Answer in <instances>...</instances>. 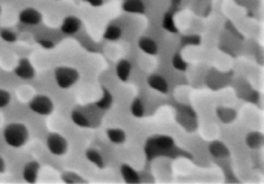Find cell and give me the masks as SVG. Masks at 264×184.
Masks as SVG:
<instances>
[{"label": "cell", "mask_w": 264, "mask_h": 184, "mask_svg": "<svg viewBox=\"0 0 264 184\" xmlns=\"http://www.w3.org/2000/svg\"><path fill=\"white\" fill-rule=\"evenodd\" d=\"M3 136L8 146L12 147V148H21L29 140V129L24 124H8L4 128Z\"/></svg>", "instance_id": "cell-1"}, {"label": "cell", "mask_w": 264, "mask_h": 184, "mask_svg": "<svg viewBox=\"0 0 264 184\" xmlns=\"http://www.w3.org/2000/svg\"><path fill=\"white\" fill-rule=\"evenodd\" d=\"M174 147V139L169 135H157L149 138L147 140L145 151L148 158L161 156V155L169 152Z\"/></svg>", "instance_id": "cell-2"}, {"label": "cell", "mask_w": 264, "mask_h": 184, "mask_svg": "<svg viewBox=\"0 0 264 184\" xmlns=\"http://www.w3.org/2000/svg\"><path fill=\"white\" fill-rule=\"evenodd\" d=\"M80 74L76 68L61 66L55 70V79L57 85L61 89H68L78 82Z\"/></svg>", "instance_id": "cell-3"}, {"label": "cell", "mask_w": 264, "mask_h": 184, "mask_svg": "<svg viewBox=\"0 0 264 184\" xmlns=\"http://www.w3.org/2000/svg\"><path fill=\"white\" fill-rule=\"evenodd\" d=\"M29 107L32 112L41 115V116H48L53 112L55 109V103L49 97L47 96H36L31 99L29 103Z\"/></svg>", "instance_id": "cell-4"}, {"label": "cell", "mask_w": 264, "mask_h": 184, "mask_svg": "<svg viewBox=\"0 0 264 184\" xmlns=\"http://www.w3.org/2000/svg\"><path fill=\"white\" fill-rule=\"evenodd\" d=\"M47 148L55 156H63L68 150V142L61 134L52 133L47 138Z\"/></svg>", "instance_id": "cell-5"}, {"label": "cell", "mask_w": 264, "mask_h": 184, "mask_svg": "<svg viewBox=\"0 0 264 184\" xmlns=\"http://www.w3.org/2000/svg\"><path fill=\"white\" fill-rule=\"evenodd\" d=\"M18 18L24 25L35 26V25L40 24L41 20H43V16H41L40 10H37L36 8L28 7L21 10Z\"/></svg>", "instance_id": "cell-6"}, {"label": "cell", "mask_w": 264, "mask_h": 184, "mask_svg": "<svg viewBox=\"0 0 264 184\" xmlns=\"http://www.w3.org/2000/svg\"><path fill=\"white\" fill-rule=\"evenodd\" d=\"M14 74L20 79L30 80V79H32L35 76V68L28 58H22L18 62L17 67L14 68Z\"/></svg>", "instance_id": "cell-7"}, {"label": "cell", "mask_w": 264, "mask_h": 184, "mask_svg": "<svg viewBox=\"0 0 264 184\" xmlns=\"http://www.w3.org/2000/svg\"><path fill=\"white\" fill-rule=\"evenodd\" d=\"M82 28V20L75 16H68L62 21L61 31L66 35H75Z\"/></svg>", "instance_id": "cell-8"}, {"label": "cell", "mask_w": 264, "mask_h": 184, "mask_svg": "<svg viewBox=\"0 0 264 184\" xmlns=\"http://www.w3.org/2000/svg\"><path fill=\"white\" fill-rule=\"evenodd\" d=\"M147 84L151 89L156 90V92L163 93V94H166L168 90H169V84L166 81L165 79L163 76L160 75H151L147 79Z\"/></svg>", "instance_id": "cell-9"}, {"label": "cell", "mask_w": 264, "mask_h": 184, "mask_svg": "<svg viewBox=\"0 0 264 184\" xmlns=\"http://www.w3.org/2000/svg\"><path fill=\"white\" fill-rule=\"evenodd\" d=\"M138 48L141 49L143 53H146V54L148 55H155L157 54V52H159L157 43H156L153 39L148 38V36H142V38H139Z\"/></svg>", "instance_id": "cell-10"}, {"label": "cell", "mask_w": 264, "mask_h": 184, "mask_svg": "<svg viewBox=\"0 0 264 184\" xmlns=\"http://www.w3.org/2000/svg\"><path fill=\"white\" fill-rule=\"evenodd\" d=\"M39 169L40 165L36 161H29L28 164H25L24 166V179L28 183H35L37 179V174H39Z\"/></svg>", "instance_id": "cell-11"}, {"label": "cell", "mask_w": 264, "mask_h": 184, "mask_svg": "<svg viewBox=\"0 0 264 184\" xmlns=\"http://www.w3.org/2000/svg\"><path fill=\"white\" fill-rule=\"evenodd\" d=\"M116 76L118 78V80L121 81H128L129 78H130V74H132V63L128 61V59H120V61L116 63Z\"/></svg>", "instance_id": "cell-12"}, {"label": "cell", "mask_w": 264, "mask_h": 184, "mask_svg": "<svg viewBox=\"0 0 264 184\" xmlns=\"http://www.w3.org/2000/svg\"><path fill=\"white\" fill-rule=\"evenodd\" d=\"M122 9L126 13L132 14H143L146 12V7L142 0H125L122 4Z\"/></svg>", "instance_id": "cell-13"}, {"label": "cell", "mask_w": 264, "mask_h": 184, "mask_svg": "<svg viewBox=\"0 0 264 184\" xmlns=\"http://www.w3.org/2000/svg\"><path fill=\"white\" fill-rule=\"evenodd\" d=\"M209 151L210 154L213 155L214 157H217V158H223V157L230 156V150L227 148V146L223 142H219V140H215L213 143H210Z\"/></svg>", "instance_id": "cell-14"}, {"label": "cell", "mask_w": 264, "mask_h": 184, "mask_svg": "<svg viewBox=\"0 0 264 184\" xmlns=\"http://www.w3.org/2000/svg\"><path fill=\"white\" fill-rule=\"evenodd\" d=\"M121 175L124 178V181L129 184H134V183H139L141 178H139V174L137 173L132 166L124 164L121 166Z\"/></svg>", "instance_id": "cell-15"}, {"label": "cell", "mask_w": 264, "mask_h": 184, "mask_svg": "<svg viewBox=\"0 0 264 184\" xmlns=\"http://www.w3.org/2000/svg\"><path fill=\"white\" fill-rule=\"evenodd\" d=\"M106 134H107V138H109L110 142H112L114 144H122L126 139L125 131L122 129H117V128L107 129Z\"/></svg>", "instance_id": "cell-16"}, {"label": "cell", "mask_w": 264, "mask_h": 184, "mask_svg": "<svg viewBox=\"0 0 264 184\" xmlns=\"http://www.w3.org/2000/svg\"><path fill=\"white\" fill-rule=\"evenodd\" d=\"M102 90H103V96H102V98H99L98 101H97L95 106L98 107L99 109H103V111H106V109L111 108L112 103H114V98H112V94L109 89L103 86V88H102Z\"/></svg>", "instance_id": "cell-17"}, {"label": "cell", "mask_w": 264, "mask_h": 184, "mask_svg": "<svg viewBox=\"0 0 264 184\" xmlns=\"http://www.w3.org/2000/svg\"><path fill=\"white\" fill-rule=\"evenodd\" d=\"M85 157H87V160H88L89 162L94 164L95 166H98V167L105 166V161H103V157H102L99 151L90 148V150H88L87 152H85Z\"/></svg>", "instance_id": "cell-18"}, {"label": "cell", "mask_w": 264, "mask_h": 184, "mask_svg": "<svg viewBox=\"0 0 264 184\" xmlns=\"http://www.w3.org/2000/svg\"><path fill=\"white\" fill-rule=\"evenodd\" d=\"M121 35H122L121 28L118 27V26H115V25H110L109 27L105 30V32H103V38H105L106 40L116 41L121 38Z\"/></svg>", "instance_id": "cell-19"}, {"label": "cell", "mask_w": 264, "mask_h": 184, "mask_svg": "<svg viewBox=\"0 0 264 184\" xmlns=\"http://www.w3.org/2000/svg\"><path fill=\"white\" fill-rule=\"evenodd\" d=\"M71 119L75 125L80 126V128H89V125H90V121H89L88 117L85 116L84 113L82 111H79V109H74L72 111Z\"/></svg>", "instance_id": "cell-20"}, {"label": "cell", "mask_w": 264, "mask_h": 184, "mask_svg": "<svg viewBox=\"0 0 264 184\" xmlns=\"http://www.w3.org/2000/svg\"><path fill=\"white\" fill-rule=\"evenodd\" d=\"M246 144L250 148H259L263 144V135L259 131H254L250 133L246 136Z\"/></svg>", "instance_id": "cell-21"}, {"label": "cell", "mask_w": 264, "mask_h": 184, "mask_svg": "<svg viewBox=\"0 0 264 184\" xmlns=\"http://www.w3.org/2000/svg\"><path fill=\"white\" fill-rule=\"evenodd\" d=\"M130 111H132V115L134 117H143L145 115V106H143V102L139 98H136L132 102V106H130Z\"/></svg>", "instance_id": "cell-22"}, {"label": "cell", "mask_w": 264, "mask_h": 184, "mask_svg": "<svg viewBox=\"0 0 264 184\" xmlns=\"http://www.w3.org/2000/svg\"><path fill=\"white\" fill-rule=\"evenodd\" d=\"M163 27L165 30H168L169 32H173V34H176L178 32V28L176 26V22H174L173 14L172 13H166L165 17L163 20Z\"/></svg>", "instance_id": "cell-23"}, {"label": "cell", "mask_w": 264, "mask_h": 184, "mask_svg": "<svg viewBox=\"0 0 264 184\" xmlns=\"http://www.w3.org/2000/svg\"><path fill=\"white\" fill-rule=\"evenodd\" d=\"M0 38L7 43H14L17 40V35L10 28H0Z\"/></svg>", "instance_id": "cell-24"}, {"label": "cell", "mask_w": 264, "mask_h": 184, "mask_svg": "<svg viewBox=\"0 0 264 184\" xmlns=\"http://www.w3.org/2000/svg\"><path fill=\"white\" fill-rule=\"evenodd\" d=\"M172 65H173V67L176 68V70H178V71H186L187 70V62L182 58V55H180L179 53H176V54L174 55L173 59H172Z\"/></svg>", "instance_id": "cell-25"}, {"label": "cell", "mask_w": 264, "mask_h": 184, "mask_svg": "<svg viewBox=\"0 0 264 184\" xmlns=\"http://www.w3.org/2000/svg\"><path fill=\"white\" fill-rule=\"evenodd\" d=\"M10 93L5 89H0V108H4V107H7L8 105L10 103Z\"/></svg>", "instance_id": "cell-26"}, {"label": "cell", "mask_w": 264, "mask_h": 184, "mask_svg": "<svg viewBox=\"0 0 264 184\" xmlns=\"http://www.w3.org/2000/svg\"><path fill=\"white\" fill-rule=\"evenodd\" d=\"M39 44L43 47V48L45 49H52L53 47H55V44H53V41L51 40H47V39H41V40H39Z\"/></svg>", "instance_id": "cell-27"}, {"label": "cell", "mask_w": 264, "mask_h": 184, "mask_svg": "<svg viewBox=\"0 0 264 184\" xmlns=\"http://www.w3.org/2000/svg\"><path fill=\"white\" fill-rule=\"evenodd\" d=\"M87 4L91 5V7H101L102 4H103V0H83Z\"/></svg>", "instance_id": "cell-28"}, {"label": "cell", "mask_w": 264, "mask_h": 184, "mask_svg": "<svg viewBox=\"0 0 264 184\" xmlns=\"http://www.w3.org/2000/svg\"><path fill=\"white\" fill-rule=\"evenodd\" d=\"M5 170V164H4V160L0 157V173H3Z\"/></svg>", "instance_id": "cell-29"}, {"label": "cell", "mask_w": 264, "mask_h": 184, "mask_svg": "<svg viewBox=\"0 0 264 184\" xmlns=\"http://www.w3.org/2000/svg\"><path fill=\"white\" fill-rule=\"evenodd\" d=\"M0 12H1V8H0Z\"/></svg>", "instance_id": "cell-30"}]
</instances>
